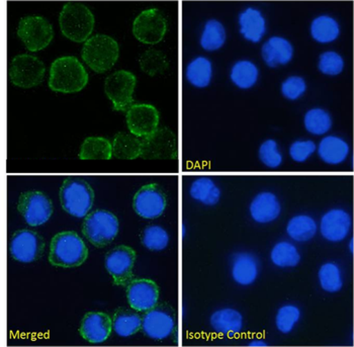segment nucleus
Returning a JSON list of instances; mask_svg holds the SVG:
<instances>
[{"label": "nucleus", "instance_id": "1", "mask_svg": "<svg viewBox=\"0 0 354 347\" xmlns=\"http://www.w3.org/2000/svg\"><path fill=\"white\" fill-rule=\"evenodd\" d=\"M88 84V73L75 57L56 59L50 69L49 87L61 93H76Z\"/></svg>", "mask_w": 354, "mask_h": 347}, {"label": "nucleus", "instance_id": "2", "mask_svg": "<svg viewBox=\"0 0 354 347\" xmlns=\"http://www.w3.org/2000/svg\"><path fill=\"white\" fill-rule=\"evenodd\" d=\"M61 32L72 42L83 43L88 40L95 28V15L80 2H67L59 15Z\"/></svg>", "mask_w": 354, "mask_h": 347}, {"label": "nucleus", "instance_id": "3", "mask_svg": "<svg viewBox=\"0 0 354 347\" xmlns=\"http://www.w3.org/2000/svg\"><path fill=\"white\" fill-rule=\"evenodd\" d=\"M88 257L84 241L72 231L55 235L50 245L49 261L58 268H77Z\"/></svg>", "mask_w": 354, "mask_h": 347}, {"label": "nucleus", "instance_id": "4", "mask_svg": "<svg viewBox=\"0 0 354 347\" xmlns=\"http://www.w3.org/2000/svg\"><path fill=\"white\" fill-rule=\"evenodd\" d=\"M120 55L117 41L106 35H95L84 43L82 56L85 64L96 73H104L115 66Z\"/></svg>", "mask_w": 354, "mask_h": 347}, {"label": "nucleus", "instance_id": "5", "mask_svg": "<svg viewBox=\"0 0 354 347\" xmlns=\"http://www.w3.org/2000/svg\"><path fill=\"white\" fill-rule=\"evenodd\" d=\"M95 193L93 187L83 178H68L63 181L60 189L62 208L69 215L84 218L93 208Z\"/></svg>", "mask_w": 354, "mask_h": 347}, {"label": "nucleus", "instance_id": "6", "mask_svg": "<svg viewBox=\"0 0 354 347\" xmlns=\"http://www.w3.org/2000/svg\"><path fill=\"white\" fill-rule=\"evenodd\" d=\"M119 228V220L113 213L97 209L85 217L82 233L91 244L102 248L115 240Z\"/></svg>", "mask_w": 354, "mask_h": 347}, {"label": "nucleus", "instance_id": "7", "mask_svg": "<svg viewBox=\"0 0 354 347\" xmlns=\"http://www.w3.org/2000/svg\"><path fill=\"white\" fill-rule=\"evenodd\" d=\"M17 36L30 52L45 49L53 40L51 23L40 15H28L19 21Z\"/></svg>", "mask_w": 354, "mask_h": 347}, {"label": "nucleus", "instance_id": "8", "mask_svg": "<svg viewBox=\"0 0 354 347\" xmlns=\"http://www.w3.org/2000/svg\"><path fill=\"white\" fill-rule=\"evenodd\" d=\"M46 67L38 57L30 54L15 56L10 63V82L21 88H32L38 86L45 78Z\"/></svg>", "mask_w": 354, "mask_h": 347}, {"label": "nucleus", "instance_id": "9", "mask_svg": "<svg viewBox=\"0 0 354 347\" xmlns=\"http://www.w3.org/2000/svg\"><path fill=\"white\" fill-rule=\"evenodd\" d=\"M137 79L132 72L119 70L106 77L104 93L113 102L115 111H128L133 104Z\"/></svg>", "mask_w": 354, "mask_h": 347}, {"label": "nucleus", "instance_id": "10", "mask_svg": "<svg viewBox=\"0 0 354 347\" xmlns=\"http://www.w3.org/2000/svg\"><path fill=\"white\" fill-rule=\"evenodd\" d=\"M167 28V21L162 12L157 8H149L135 19L133 34L139 42L155 45L163 40Z\"/></svg>", "mask_w": 354, "mask_h": 347}, {"label": "nucleus", "instance_id": "11", "mask_svg": "<svg viewBox=\"0 0 354 347\" xmlns=\"http://www.w3.org/2000/svg\"><path fill=\"white\" fill-rule=\"evenodd\" d=\"M17 209L30 226L39 227L49 221L53 205L47 196L38 191H26L19 196Z\"/></svg>", "mask_w": 354, "mask_h": 347}, {"label": "nucleus", "instance_id": "12", "mask_svg": "<svg viewBox=\"0 0 354 347\" xmlns=\"http://www.w3.org/2000/svg\"><path fill=\"white\" fill-rule=\"evenodd\" d=\"M177 138L166 128H159L147 138L142 139L141 158L146 160H166L177 157Z\"/></svg>", "mask_w": 354, "mask_h": 347}, {"label": "nucleus", "instance_id": "13", "mask_svg": "<svg viewBox=\"0 0 354 347\" xmlns=\"http://www.w3.org/2000/svg\"><path fill=\"white\" fill-rule=\"evenodd\" d=\"M127 126L131 134L147 138L159 129L160 115L155 106L147 104H132L127 111Z\"/></svg>", "mask_w": 354, "mask_h": 347}, {"label": "nucleus", "instance_id": "14", "mask_svg": "<svg viewBox=\"0 0 354 347\" xmlns=\"http://www.w3.org/2000/svg\"><path fill=\"white\" fill-rule=\"evenodd\" d=\"M45 242L43 238L32 230H19L12 235L10 254L15 261L23 263L36 261L43 255Z\"/></svg>", "mask_w": 354, "mask_h": 347}, {"label": "nucleus", "instance_id": "15", "mask_svg": "<svg viewBox=\"0 0 354 347\" xmlns=\"http://www.w3.org/2000/svg\"><path fill=\"white\" fill-rule=\"evenodd\" d=\"M353 219L346 209L333 208L322 216L318 231L328 242L340 243L351 234Z\"/></svg>", "mask_w": 354, "mask_h": 347}, {"label": "nucleus", "instance_id": "16", "mask_svg": "<svg viewBox=\"0 0 354 347\" xmlns=\"http://www.w3.org/2000/svg\"><path fill=\"white\" fill-rule=\"evenodd\" d=\"M136 252L129 246H117L109 251L106 259V268L117 285H126L133 276V268Z\"/></svg>", "mask_w": 354, "mask_h": 347}, {"label": "nucleus", "instance_id": "17", "mask_svg": "<svg viewBox=\"0 0 354 347\" xmlns=\"http://www.w3.org/2000/svg\"><path fill=\"white\" fill-rule=\"evenodd\" d=\"M133 208L137 215L144 219H157L165 211L166 196L155 183L144 185L134 196Z\"/></svg>", "mask_w": 354, "mask_h": 347}, {"label": "nucleus", "instance_id": "18", "mask_svg": "<svg viewBox=\"0 0 354 347\" xmlns=\"http://www.w3.org/2000/svg\"><path fill=\"white\" fill-rule=\"evenodd\" d=\"M127 299L131 308L135 311H150L154 309L158 303V287L150 279H135L128 285Z\"/></svg>", "mask_w": 354, "mask_h": 347}, {"label": "nucleus", "instance_id": "19", "mask_svg": "<svg viewBox=\"0 0 354 347\" xmlns=\"http://www.w3.org/2000/svg\"><path fill=\"white\" fill-rule=\"evenodd\" d=\"M260 261L257 255L240 251L232 257L231 276L241 287L252 285L259 278Z\"/></svg>", "mask_w": 354, "mask_h": 347}, {"label": "nucleus", "instance_id": "20", "mask_svg": "<svg viewBox=\"0 0 354 347\" xmlns=\"http://www.w3.org/2000/svg\"><path fill=\"white\" fill-rule=\"evenodd\" d=\"M251 219L260 225L277 221L281 214L279 198L272 191H264L257 194L249 206Z\"/></svg>", "mask_w": 354, "mask_h": 347}, {"label": "nucleus", "instance_id": "21", "mask_svg": "<svg viewBox=\"0 0 354 347\" xmlns=\"http://www.w3.org/2000/svg\"><path fill=\"white\" fill-rule=\"evenodd\" d=\"M176 321L168 312L152 309L142 318V330L153 340L167 339L174 333Z\"/></svg>", "mask_w": 354, "mask_h": 347}, {"label": "nucleus", "instance_id": "22", "mask_svg": "<svg viewBox=\"0 0 354 347\" xmlns=\"http://www.w3.org/2000/svg\"><path fill=\"white\" fill-rule=\"evenodd\" d=\"M113 328V321L108 314L91 312L83 317L80 332L91 344H102L109 339Z\"/></svg>", "mask_w": 354, "mask_h": 347}, {"label": "nucleus", "instance_id": "23", "mask_svg": "<svg viewBox=\"0 0 354 347\" xmlns=\"http://www.w3.org/2000/svg\"><path fill=\"white\" fill-rule=\"evenodd\" d=\"M209 325L218 335L233 338L243 331L244 317L238 310L223 308L212 314Z\"/></svg>", "mask_w": 354, "mask_h": 347}, {"label": "nucleus", "instance_id": "24", "mask_svg": "<svg viewBox=\"0 0 354 347\" xmlns=\"http://www.w3.org/2000/svg\"><path fill=\"white\" fill-rule=\"evenodd\" d=\"M261 56L264 63L270 68L285 66L292 60L294 47L285 37H270L262 45Z\"/></svg>", "mask_w": 354, "mask_h": 347}, {"label": "nucleus", "instance_id": "25", "mask_svg": "<svg viewBox=\"0 0 354 347\" xmlns=\"http://www.w3.org/2000/svg\"><path fill=\"white\" fill-rule=\"evenodd\" d=\"M238 23L240 34L251 43H259L268 30L266 17L259 8H247L239 15Z\"/></svg>", "mask_w": 354, "mask_h": 347}, {"label": "nucleus", "instance_id": "26", "mask_svg": "<svg viewBox=\"0 0 354 347\" xmlns=\"http://www.w3.org/2000/svg\"><path fill=\"white\" fill-rule=\"evenodd\" d=\"M321 161L328 165H339L347 160L351 152L348 142L336 135H328L317 146Z\"/></svg>", "mask_w": 354, "mask_h": 347}, {"label": "nucleus", "instance_id": "27", "mask_svg": "<svg viewBox=\"0 0 354 347\" xmlns=\"http://www.w3.org/2000/svg\"><path fill=\"white\" fill-rule=\"evenodd\" d=\"M286 234L292 241L305 243L311 241L318 233L316 220L308 214H298L288 220Z\"/></svg>", "mask_w": 354, "mask_h": 347}, {"label": "nucleus", "instance_id": "28", "mask_svg": "<svg viewBox=\"0 0 354 347\" xmlns=\"http://www.w3.org/2000/svg\"><path fill=\"white\" fill-rule=\"evenodd\" d=\"M340 25L331 15H323L315 17L310 27V32L317 43L335 42L340 36Z\"/></svg>", "mask_w": 354, "mask_h": 347}, {"label": "nucleus", "instance_id": "29", "mask_svg": "<svg viewBox=\"0 0 354 347\" xmlns=\"http://www.w3.org/2000/svg\"><path fill=\"white\" fill-rule=\"evenodd\" d=\"M270 259L273 265L281 270L294 268L301 263V251L292 241L283 240L272 246Z\"/></svg>", "mask_w": 354, "mask_h": 347}, {"label": "nucleus", "instance_id": "30", "mask_svg": "<svg viewBox=\"0 0 354 347\" xmlns=\"http://www.w3.org/2000/svg\"><path fill=\"white\" fill-rule=\"evenodd\" d=\"M189 196L196 202L212 207L220 202L221 189L212 178L202 176L192 181Z\"/></svg>", "mask_w": 354, "mask_h": 347}, {"label": "nucleus", "instance_id": "31", "mask_svg": "<svg viewBox=\"0 0 354 347\" xmlns=\"http://www.w3.org/2000/svg\"><path fill=\"white\" fill-rule=\"evenodd\" d=\"M113 156L122 160H134L141 157L142 139L128 133H118L113 140Z\"/></svg>", "mask_w": 354, "mask_h": 347}, {"label": "nucleus", "instance_id": "32", "mask_svg": "<svg viewBox=\"0 0 354 347\" xmlns=\"http://www.w3.org/2000/svg\"><path fill=\"white\" fill-rule=\"evenodd\" d=\"M231 82L240 89H250L259 82V69L250 60H239L232 66Z\"/></svg>", "mask_w": 354, "mask_h": 347}, {"label": "nucleus", "instance_id": "33", "mask_svg": "<svg viewBox=\"0 0 354 347\" xmlns=\"http://www.w3.org/2000/svg\"><path fill=\"white\" fill-rule=\"evenodd\" d=\"M187 82L196 88H205L209 86L213 77V65L211 60L205 57H196L187 65Z\"/></svg>", "mask_w": 354, "mask_h": 347}, {"label": "nucleus", "instance_id": "34", "mask_svg": "<svg viewBox=\"0 0 354 347\" xmlns=\"http://www.w3.org/2000/svg\"><path fill=\"white\" fill-rule=\"evenodd\" d=\"M319 285L328 294H336L343 289L344 278L342 268L335 261H327L318 270Z\"/></svg>", "mask_w": 354, "mask_h": 347}, {"label": "nucleus", "instance_id": "35", "mask_svg": "<svg viewBox=\"0 0 354 347\" xmlns=\"http://www.w3.org/2000/svg\"><path fill=\"white\" fill-rule=\"evenodd\" d=\"M78 156L82 160H109L113 157V145L102 137H89L83 141Z\"/></svg>", "mask_w": 354, "mask_h": 347}, {"label": "nucleus", "instance_id": "36", "mask_svg": "<svg viewBox=\"0 0 354 347\" xmlns=\"http://www.w3.org/2000/svg\"><path fill=\"white\" fill-rule=\"evenodd\" d=\"M304 126L313 136H324L332 129L333 120L329 111L321 108H313L304 117Z\"/></svg>", "mask_w": 354, "mask_h": 347}, {"label": "nucleus", "instance_id": "37", "mask_svg": "<svg viewBox=\"0 0 354 347\" xmlns=\"http://www.w3.org/2000/svg\"><path fill=\"white\" fill-rule=\"evenodd\" d=\"M227 34L224 26L218 19H209L201 35L200 44L205 51H217L226 43Z\"/></svg>", "mask_w": 354, "mask_h": 347}, {"label": "nucleus", "instance_id": "38", "mask_svg": "<svg viewBox=\"0 0 354 347\" xmlns=\"http://www.w3.org/2000/svg\"><path fill=\"white\" fill-rule=\"evenodd\" d=\"M113 327L120 337H130L142 329V318L134 312L120 310L113 318Z\"/></svg>", "mask_w": 354, "mask_h": 347}, {"label": "nucleus", "instance_id": "39", "mask_svg": "<svg viewBox=\"0 0 354 347\" xmlns=\"http://www.w3.org/2000/svg\"><path fill=\"white\" fill-rule=\"evenodd\" d=\"M301 310L295 304H285L277 310L275 314L274 323L277 331L281 334H290L300 323Z\"/></svg>", "mask_w": 354, "mask_h": 347}, {"label": "nucleus", "instance_id": "40", "mask_svg": "<svg viewBox=\"0 0 354 347\" xmlns=\"http://www.w3.org/2000/svg\"><path fill=\"white\" fill-rule=\"evenodd\" d=\"M140 68L149 76L163 74L169 67L167 56L159 50H147L139 58Z\"/></svg>", "mask_w": 354, "mask_h": 347}, {"label": "nucleus", "instance_id": "41", "mask_svg": "<svg viewBox=\"0 0 354 347\" xmlns=\"http://www.w3.org/2000/svg\"><path fill=\"white\" fill-rule=\"evenodd\" d=\"M144 247L151 251H162L169 244V234L161 226L151 225L144 229L141 235Z\"/></svg>", "mask_w": 354, "mask_h": 347}, {"label": "nucleus", "instance_id": "42", "mask_svg": "<svg viewBox=\"0 0 354 347\" xmlns=\"http://www.w3.org/2000/svg\"><path fill=\"white\" fill-rule=\"evenodd\" d=\"M259 158L264 167L270 169H277L283 165V153L279 150V144L275 140L268 139L259 146Z\"/></svg>", "mask_w": 354, "mask_h": 347}, {"label": "nucleus", "instance_id": "43", "mask_svg": "<svg viewBox=\"0 0 354 347\" xmlns=\"http://www.w3.org/2000/svg\"><path fill=\"white\" fill-rule=\"evenodd\" d=\"M318 69L324 75H339L344 69V60L337 52H324L319 57Z\"/></svg>", "mask_w": 354, "mask_h": 347}, {"label": "nucleus", "instance_id": "44", "mask_svg": "<svg viewBox=\"0 0 354 347\" xmlns=\"http://www.w3.org/2000/svg\"><path fill=\"white\" fill-rule=\"evenodd\" d=\"M316 151V143L308 139L296 140L288 148V155L297 163H304L309 160Z\"/></svg>", "mask_w": 354, "mask_h": 347}, {"label": "nucleus", "instance_id": "45", "mask_svg": "<svg viewBox=\"0 0 354 347\" xmlns=\"http://www.w3.org/2000/svg\"><path fill=\"white\" fill-rule=\"evenodd\" d=\"M308 85L301 76H290L281 85V93L283 97L290 102L298 100L307 91Z\"/></svg>", "mask_w": 354, "mask_h": 347}, {"label": "nucleus", "instance_id": "46", "mask_svg": "<svg viewBox=\"0 0 354 347\" xmlns=\"http://www.w3.org/2000/svg\"><path fill=\"white\" fill-rule=\"evenodd\" d=\"M249 346L252 347H261V346H268V344L266 341V340L263 339H259V338H255V339L250 340V341L248 342Z\"/></svg>", "mask_w": 354, "mask_h": 347}, {"label": "nucleus", "instance_id": "47", "mask_svg": "<svg viewBox=\"0 0 354 347\" xmlns=\"http://www.w3.org/2000/svg\"><path fill=\"white\" fill-rule=\"evenodd\" d=\"M349 250H351V253H353V239L351 240V242H349Z\"/></svg>", "mask_w": 354, "mask_h": 347}]
</instances>
